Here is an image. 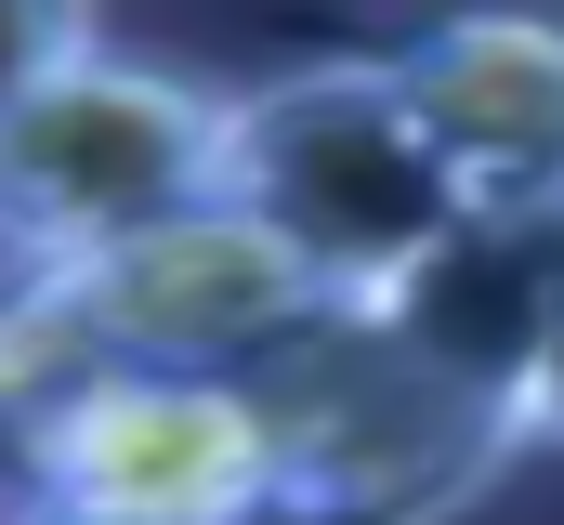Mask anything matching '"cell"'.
Segmentation results:
<instances>
[{
	"mask_svg": "<svg viewBox=\"0 0 564 525\" xmlns=\"http://www.w3.org/2000/svg\"><path fill=\"white\" fill-rule=\"evenodd\" d=\"M276 420V513L263 525H433L512 460V407L408 315H315L250 368Z\"/></svg>",
	"mask_w": 564,
	"mask_h": 525,
	"instance_id": "7a4b0ae2",
	"label": "cell"
},
{
	"mask_svg": "<svg viewBox=\"0 0 564 525\" xmlns=\"http://www.w3.org/2000/svg\"><path fill=\"white\" fill-rule=\"evenodd\" d=\"M224 197L302 250V276L355 315L408 302L433 262L459 250V197L433 171L421 119L394 106L381 53H328V66H289L263 93H237V144H224Z\"/></svg>",
	"mask_w": 564,
	"mask_h": 525,
	"instance_id": "3957f363",
	"label": "cell"
},
{
	"mask_svg": "<svg viewBox=\"0 0 564 525\" xmlns=\"http://www.w3.org/2000/svg\"><path fill=\"white\" fill-rule=\"evenodd\" d=\"M394 106L421 119L459 224L539 237L564 224V13L552 0H446L381 40Z\"/></svg>",
	"mask_w": 564,
	"mask_h": 525,
	"instance_id": "8992f818",
	"label": "cell"
},
{
	"mask_svg": "<svg viewBox=\"0 0 564 525\" xmlns=\"http://www.w3.org/2000/svg\"><path fill=\"white\" fill-rule=\"evenodd\" d=\"M93 40V0H0V106L40 79V66H66Z\"/></svg>",
	"mask_w": 564,
	"mask_h": 525,
	"instance_id": "ba28073f",
	"label": "cell"
},
{
	"mask_svg": "<svg viewBox=\"0 0 564 525\" xmlns=\"http://www.w3.org/2000/svg\"><path fill=\"white\" fill-rule=\"evenodd\" d=\"M0 525H66V513H26V500H13V513H0Z\"/></svg>",
	"mask_w": 564,
	"mask_h": 525,
	"instance_id": "9c48e42d",
	"label": "cell"
},
{
	"mask_svg": "<svg viewBox=\"0 0 564 525\" xmlns=\"http://www.w3.org/2000/svg\"><path fill=\"white\" fill-rule=\"evenodd\" d=\"M26 513L66 525H263L276 513V420L263 382L210 368H106L0 433Z\"/></svg>",
	"mask_w": 564,
	"mask_h": 525,
	"instance_id": "5b68a950",
	"label": "cell"
},
{
	"mask_svg": "<svg viewBox=\"0 0 564 525\" xmlns=\"http://www.w3.org/2000/svg\"><path fill=\"white\" fill-rule=\"evenodd\" d=\"M315 315H341V302L237 197L158 211L144 237H106V250H79V262H13L0 276V433L40 420L53 394L106 382V368H210V382H250Z\"/></svg>",
	"mask_w": 564,
	"mask_h": 525,
	"instance_id": "6da1fadb",
	"label": "cell"
},
{
	"mask_svg": "<svg viewBox=\"0 0 564 525\" xmlns=\"http://www.w3.org/2000/svg\"><path fill=\"white\" fill-rule=\"evenodd\" d=\"M512 447H564V224H539L525 250V329H512Z\"/></svg>",
	"mask_w": 564,
	"mask_h": 525,
	"instance_id": "52a82bcc",
	"label": "cell"
},
{
	"mask_svg": "<svg viewBox=\"0 0 564 525\" xmlns=\"http://www.w3.org/2000/svg\"><path fill=\"white\" fill-rule=\"evenodd\" d=\"M237 93L79 40L0 106V276L13 262H79L106 237H144L158 211L224 197Z\"/></svg>",
	"mask_w": 564,
	"mask_h": 525,
	"instance_id": "277c9868",
	"label": "cell"
}]
</instances>
